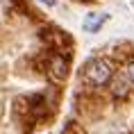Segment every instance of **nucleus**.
Instances as JSON below:
<instances>
[{"mask_svg":"<svg viewBox=\"0 0 134 134\" xmlns=\"http://www.w3.org/2000/svg\"><path fill=\"white\" fill-rule=\"evenodd\" d=\"M84 77L96 86H102L111 80V66L107 59H93L84 66Z\"/></svg>","mask_w":134,"mask_h":134,"instance_id":"obj_1","label":"nucleus"},{"mask_svg":"<svg viewBox=\"0 0 134 134\" xmlns=\"http://www.w3.org/2000/svg\"><path fill=\"white\" fill-rule=\"evenodd\" d=\"M48 71H50V77L52 80L62 82V80H66V75H68V64H66V59H64L62 55H55V57H50Z\"/></svg>","mask_w":134,"mask_h":134,"instance_id":"obj_2","label":"nucleus"},{"mask_svg":"<svg viewBox=\"0 0 134 134\" xmlns=\"http://www.w3.org/2000/svg\"><path fill=\"white\" fill-rule=\"evenodd\" d=\"M130 75H116V77L111 80V93L116 96V98H125L127 93H130Z\"/></svg>","mask_w":134,"mask_h":134,"instance_id":"obj_3","label":"nucleus"},{"mask_svg":"<svg viewBox=\"0 0 134 134\" xmlns=\"http://www.w3.org/2000/svg\"><path fill=\"white\" fill-rule=\"evenodd\" d=\"M107 21V16L105 14H89L84 18V23H82V27L86 30V32H96V30L102 27V23Z\"/></svg>","mask_w":134,"mask_h":134,"instance_id":"obj_4","label":"nucleus"},{"mask_svg":"<svg viewBox=\"0 0 134 134\" xmlns=\"http://www.w3.org/2000/svg\"><path fill=\"white\" fill-rule=\"evenodd\" d=\"M125 73H127V75H130V80H132V82H134V62H132V64H127Z\"/></svg>","mask_w":134,"mask_h":134,"instance_id":"obj_5","label":"nucleus"},{"mask_svg":"<svg viewBox=\"0 0 134 134\" xmlns=\"http://www.w3.org/2000/svg\"><path fill=\"white\" fill-rule=\"evenodd\" d=\"M41 2H46V5H48V7H55V5H57L55 0H41Z\"/></svg>","mask_w":134,"mask_h":134,"instance_id":"obj_6","label":"nucleus"}]
</instances>
